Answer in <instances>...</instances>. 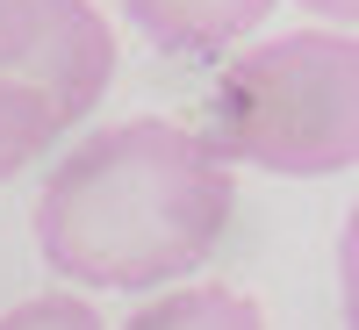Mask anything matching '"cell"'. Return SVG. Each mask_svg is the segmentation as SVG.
Listing matches in <instances>:
<instances>
[{"label":"cell","instance_id":"1","mask_svg":"<svg viewBox=\"0 0 359 330\" xmlns=\"http://www.w3.org/2000/svg\"><path fill=\"white\" fill-rule=\"evenodd\" d=\"M237 179L172 115H130L57 158L36 201V245L50 273L79 287H165L223 245Z\"/></svg>","mask_w":359,"mask_h":330},{"label":"cell","instance_id":"5","mask_svg":"<svg viewBox=\"0 0 359 330\" xmlns=\"http://www.w3.org/2000/svg\"><path fill=\"white\" fill-rule=\"evenodd\" d=\"M123 330H266V309L223 280H194V287H172L158 302H144Z\"/></svg>","mask_w":359,"mask_h":330},{"label":"cell","instance_id":"3","mask_svg":"<svg viewBox=\"0 0 359 330\" xmlns=\"http://www.w3.org/2000/svg\"><path fill=\"white\" fill-rule=\"evenodd\" d=\"M115 79V29L94 0H0V86L65 137Z\"/></svg>","mask_w":359,"mask_h":330},{"label":"cell","instance_id":"9","mask_svg":"<svg viewBox=\"0 0 359 330\" xmlns=\"http://www.w3.org/2000/svg\"><path fill=\"white\" fill-rule=\"evenodd\" d=\"M309 15H331V22H359V0H302Z\"/></svg>","mask_w":359,"mask_h":330},{"label":"cell","instance_id":"8","mask_svg":"<svg viewBox=\"0 0 359 330\" xmlns=\"http://www.w3.org/2000/svg\"><path fill=\"white\" fill-rule=\"evenodd\" d=\"M338 287H345V330H359V201H352L345 237H338Z\"/></svg>","mask_w":359,"mask_h":330},{"label":"cell","instance_id":"7","mask_svg":"<svg viewBox=\"0 0 359 330\" xmlns=\"http://www.w3.org/2000/svg\"><path fill=\"white\" fill-rule=\"evenodd\" d=\"M0 330H101V309L79 294H36V302L0 316Z\"/></svg>","mask_w":359,"mask_h":330},{"label":"cell","instance_id":"2","mask_svg":"<svg viewBox=\"0 0 359 330\" xmlns=\"http://www.w3.org/2000/svg\"><path fill=\"white\" fill-rule=\"evenodd\" d=\"M223 165H259L287 179L359 165V36L294 29L245 57L208 94V130H194Z\"/></svg>","mask_w":359,"mask_h":330},{"label":"cell","instance_id":"6","mask_svg":"<svg viewBox=\"0 0 359 330\" xmlns=\"http://www.w3.org/2000/svg\"><path fill=\"white\" fill-rule=\"evenodd\" d=\"M43 144H50V123H43V115L29 108L22 94H8V86H0V179H15L29 158L43 151Z\"/></svg>","mask_w":359,"mask_h":330},{"label":"cell","instance_id":"4","mask_svg":"<svg viewBox=\"0 0 359 330\" xmlns=\"http://www.w3.org/2000/svg\"><path fill=\"white\" fill-rule=\"evenodd\" d=\"M130 15H137V29L158 50L216 57L230 43H245L252 29L273 15V0H130Z\"/></svg>","mask_w":359,"mask_h":330}]
</instances>
